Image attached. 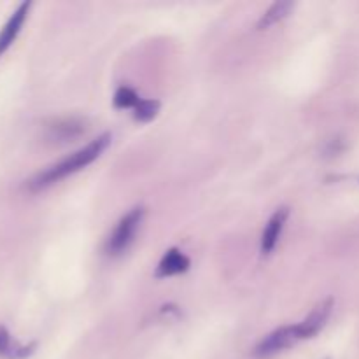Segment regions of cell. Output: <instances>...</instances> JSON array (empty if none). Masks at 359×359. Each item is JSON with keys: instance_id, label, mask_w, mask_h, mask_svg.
<instances>
[{"instance_id": "6da1fadb", "label": "cell", "mask_w": 359, "mask_h": 359, "mask_svg": "<svg viewBox=\"0 0 359 359\" xmlns=\"http://www.w3.org/2000/svg\"><path fill=\"white\" fill-rule=\"evenodd\" d=\"M109 144H111V135H109V133H102V135H98L97 139L88 142L86 146L77 149L76 153H72L70 156L63 158L58 163L51 165V167L44 168V170L39 172L37 175H34V177L27 182V189L32 193L42 191V189L49 188V186L62 181V179L83 170L84 167L93 163V161L107 149Z\"/></svg>"}, {"instance_id": "7a4b0ae2", "label": "cell", "mask_w": 359, "mask_h": 359, "mask_svg": "<svg viewBox=\"0 0 359 359\" xmlns=\"http://www.w3.org/2000/svg\"><path fill=\"white\" fill-rule=\"evenodd\" d=\"M144 207H135V209L130 210L128 214L119 219V223L116 224V228L112 230V233L109 235L107 244H105V251L111 256H119L130 248V244L135 238L137 231H139L140 224L144 221Z\"/></svg>"}, {"instance_id": "3957f363", "label": "cell", "mask_w": 359, "mask_h": 359, "mask_svg": "<svg viewBox=\"0 0 359 359\" xmlns=\"http://www.w3.org/2000/svg\"><path fill=\"white\" fill-rule=\"evenodd\" d=\"M298 342H300V337H298L297 326H280V328L269 333V335L255 347V356L259 359L272 358L276 356V354L283 353V351L290 349V347H293L294 344Z\"/></svg>"}, {"instance_id": "277c9868", "label": "cell", "mask_w": 359, "mask_h": 359, "mask_svg": "<svg viewBox=\"0 0 359 359\" xmlns=\"http://www.w3.org/2000/svg\"><path fill=\"white\" fill-rule=\"evenodd\" d=\"M333 305H335L333 298H326V300L319 302L304 321L294 325L297 326V332H298V337H300V340L314 339L318 333H321V330L325 328L330 316H332Z\"/></svg>"}, {"instance_id": "5b68a950", "label": "cell", "mask_w": 359, "mask_h": 359, "mask_svg": "<svg viewBox=\"0 0 359 359\" xmlns=\"http://www.w3.org/2000/svg\"><path fill=\"white\" fill-rule=\"evenodd\" d=\"M32 2H23L16 7L13 14H11L9 20L6 21V25L0 30V56L7 51V49L13 46V42L16 41V37L20 35L21 28H23L25 21H27L28 13H30Z\"/></svg>"}, {"instance_id": "8992f818", "label": "cell", "mask_w": 359, "mask_h": 359, "mask_svg": "<svg viewBox=\"0 0 359 359\" xmlns=\"http://www.w3.org/2000/svg\"><path fill=\"white\" fill-rule=\"evenodd\" d=\"M287 217H290V209L287 207H279L276 212L270 216L269 223H266L265 230L262 235V255L269 256L270 252L276 249L277 242H279L280 233L284 230V224H286Z\"/></svg>"}, {"instance_id": "52a82bcc", "label": "cell", "mask_w": 359, "mask_h": 359, "mask_svg": "<svg viewBox=\"0 0 359 359\" xmlns=\"http://www.w3.org/2000/svg\"><path fill=\"white\" fill-rule=\"evenodd\" d=\"M84 132V121L79 118H63L56 119L48 128V139L53 142H67Z\"/></svg>"}, {"instance_id": "ba28073f", "label": "cell", "mask_w": 359, "mask_h": 359, "mask_svg": "<svg viewBox=\"0 0 359 359\" xmlns=\"http://www.w3.org/2000/svg\"><path fill=\"white\" fill-rule=\"evenodd\" d=\"M189 265H191V262L184 252L179 251V249H168L161 258L160 265H158L156 277L165 279V277L179 276V273H184L189 269Z\"/></svg>"}, {"instance_id": "9c48e42d", "label": "cell", "mask_w": 359, "mask_h": 359, "mask_svg": "<svg viewBox=\"0 0 359 359\" xmlns=\"http://www.w3.org/2000/svg\"><path fill=\"white\" fill-rule=\"evenodd\" d=\"M35 349V344H20L13 339L7 328L0 326V358L4 359H25Z\"/></svg>"}, {"instance_id": "30bf717a", "label": "cell", "mask_w": 359, "mask_h": 359, "mask_svg": "<svg viewBox=\"0 0 359 359\" xmlns=\"http://www.w3.org/2000/svg\"><path fill=\"white\" fill-rule=\"evenodd\" d=\"M293 9H294V2H291V0H280V2L272 4V6L265 11V14L259 18L258 28L259 30H266V28L273 27L276 23L283 21L284 18L290 16Z\"/></svg>"}, {"instance_id": "8fae6325", "label": "cell", "mask_w": 359, "mask_h": 359, "mask_svg": "<svg viewBox=\"0 0 359 359\" xmlns=\"http://www.w3.org/2000/svg\"><path fill=\"white\" fill-rule=\"evenodd\" d=\"M160 112V102L153 100V98H147V100H140L135 107V119L140 123H147L151 119L156 118V114Z\"/></svg>"}, {"instance_id": "7c38bea8", "label": "cell", "mask_w": 359, "mask_h": 359, "mask_svg": "<svg viewBox=\"0 0 359 359\" xmlns=\"http://www.w3.org/2000/svg\"><path fill=\"white\" fill-rule=\"evenodd\" d=\"M140 102L139 95L135 90H132L130 86H119L114 93V105L118 109H130L137 107V104Z\"/></svg>"}]
</instances>
